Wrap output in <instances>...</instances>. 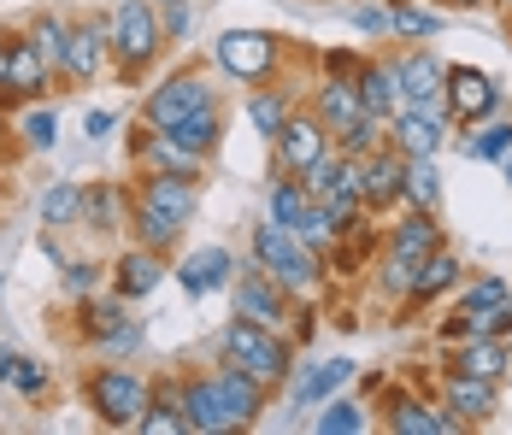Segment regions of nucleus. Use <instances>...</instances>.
Instances as JSON below:
<instances>
[{
  "label": "nucleus",
  "mask_w": 512,
  "mask_h": 435,
  "mask_svg": "<svg viewBox=\"0 0 512 435\" xmlns=\"http://www.w3.org/2000/svg\"><path fill=\"white\" fill-rule=\"evenodd\" d=\"M106 12H71L65 53H59V89H89L112 71V36H106Z\"/></svg>",
  "instance_id": "obj_7"
},
{
  "label": "nucleus",
  "mask_w": 512,
  "mask_h": 435,
  "mask_svg": "<svg viewBox=\"0 0 512 435\" xmlns=\"http://www.w3.org/2000/svg\"><path fill=\"white\" fill-rule=\"evenodd\" d=\"M18 130H24V147H42V153H48L53 147V106H36V100H30V112L18 118Z\"/></svg>",
  "instance_id": "obj_45"
},
{
  "label": "nucleus",
  "mask_w": 512,
  "mask_h": 435,
  "mask_svg": "<svg viewBox=\"0 0 512 435\" xmlns=\"http://www.w3.org/2000/svg\"><path fill=\"white\" fill-rule=\"evenodd\" d=\"M383 430H389V435H460L465 424L448 412V406H430L424 394H418V400H412V394H395V400H389Z\"/></svg>",
  "instance_id": "obj_22"
},
{
  "label": "nucleus",
  "mask_w": 512,
  "mask_h": 435,
  "mask_svg": "<svg viewBox=\"0 0 512 435\" xmlns=\"http://www.w3.org/2000/svg\"><path fill=\"white\" fill-rule=\"evenodd\" d=\"M18 24H24V36L59 65V53H65V30H71V12H59V6H36V12H24Z\"/></svg>",
  "instance_id": "obj_34"
},
{
  "label": "nucleus",
  "mask_w": 512,
  "mask_h": 435,
  "mask_svg": "<svg viewBox=\"0 0 512 435\" xmlns=\"http://www.w3.org/2000/svg\"><path fill=\"white\" fill-rule=\"evenodd\" d=\"M124 153H130V171H136V177H201L206 183V159H195L171 130H159V124H148V118L130 124Z\"/></svg>",
  "instance_id": "obj_8"
},
{
  "label": "nucleus",
  "mask_w": 512,
  "mask_h": 435,
  "mask_svg": "<svg viewBox=\"0 0 512 435\" xmlns=\"http://www.w3.org/2000/svg\"><path fill=\"white\" fill-rule=\"evenodd\" d=\"M106 130H112V112H89V118H83V136H89V142H101Z\"/></svg>",
  "instance_id": "obj_48"
},
{
  "label": "nucleus",
  "mask_w": 512,
  "mask_h": 435,
  "mask_svg": "<svg viewBox=\"0 0 512 435\" xmlns=\"http://www.w3.org/2000/svg\"><path fill=\"white\" fill-rule=\"evenodd\" d=\"M177 388H183V412H189V430L195 435L236 430V418H230V406H224V388H218V371H183Z\"/></svg>",
  "instance_id": "obj_16"
},
{
  "label": "nucleus",
  "mask_w": 512,
  "mask_h": 435,
  "mask_svg": "<svg viewBox=\"0 0 512 435\" xmlns=\"http://www.w3.org/2000/svg\"><path fill=\"white\" fill-rule=\"evenodd\" d=\"M171 136L189 147L195 159H218V147H224V100H212V106H201V112H189L183 124H171Z\"/></svg>",
  "instance_id": "obj_28"
},
{
  "label": "nucleus",
  "mask_w": 512,
  "mask_h": 435,
  "mask_svg": "<svg viewBox=\"0 0 512 435\" xmlns=\"http://www.w3.org/2000/svg\"><path fill=\"white\" fill-rule=\"evenodd\" d=\"M460 259L448 253V247H436L430 259H424V271H418V289H412V300H407V312L412 306H424V300H436V294H448V289H460Z\"/></svg>",
  "instance_id": "obj_33"
},
{
  "label": "nucleus",
  "mask_w": 512,
  "mask_h": 435,
  "mask_svg": "<svg viewBox=\"0 0 512 435\" xmlns=\"http://www.w3.org/2000/svg\"><path fill=\"white\" fill-rule=\"evenodd\" d=\"M312 106H318V118L330 124V142H336L342 130H354L359 118H371V112H365V100H359V89H354V83H342V77H324V83H318V95H312Z\"/></svg>",
  "instance_id": "obj_26"
},
{
  "label": "nucleus",
  "mask_w": 512,
  "mask_h": 435,
  "mask_svg": "<svg viewBox=\"0 0 512 435\" xmlns=\"http://www.w3.org/2000/svg\"><path fill=\"white\" fill-rule=\"evenodd\" d=\"M201 177H136L130 183V200H142V206H154L165 218H177V224H195V206H201Z\"/></svg>",
  "instance_id": "obj_19"
},
{
  "label": "nucleus",
  "mask_w": 512,
  "mask_h": 435,
  "mask_svg": "<svg viewBox=\"0 0 512 435\" xmlns=\"http://www.w3.org/2000/svg\"><path fill=\"white\" fill-rule=\"evenodd\" d=\"M136 347H142V318H124V324H118V330L95 347V359H130Z\"/></svg>",
  "instance_id": "obj_44"
},
{
  "label": "nucleus",
  "mask_w": 512,
  "mask_h": 435,
  "mask_svg": "<svg viewBox=\"0 0 512 435\" xmlns=\"http://www.w3.org/2000/svg\"><path fill=\"white\" fill-rule=\"evenodd\" d=\"M0 383H6V388H18L24 400H48V394H53L48 365L24 359V353H12V347H0Z\"/></svg>",
  "instance_id": "obj_32"
},
{
  "label": "nucleus",
  "mask_w": 512,
  "mask_h": 435,
  "mask_svg": "<svg viewBox=\"0 0 512 435\" xmlns=\"http://www.w3.org/2000/svg\"><path fill=\"white\" fill-rule=\"evenodd\" d=\"M389 71H395V83H401V106H430V112H448V65L436 59L430 48H401L389 53Z\"/></svg>",
  "instance_id": "obj_12"
},
{
  "label": "nucleus",
  "mask_w": 512,
  "mask_h": 435,
  "mask_svg": "<svg viewBox=\"0 0 512 435\" xmlns=\"http://www.w3.org/2000/svg\"><path fill=\"white\" fill-rule=\"evenodd\" d=\"M418 271H424V259H407V253H389V247H383V265H377V289L395 294V300L407 306L412 289H418Z\"/></svg>",
  "instance_id": "obj_37"
},
{
  "label": "nucleus",
  "mask_w": 512,
  "mask_h": 435,
  "mask_svg": "<svg viewBox=\"0 0 512 435\" xmlns=\"http://www.w3.org/2000/svg\"><path fill=\"white\" fill-rule=\"evenodd\" d=\"M183 230H189V224H177V218H165L154 206L130 200V242L154 247V253H177V247H183Z\"/></svg>",
  "instance_id": "obj_30"
},
{
  "label": "nucleus",
  "mask_w": 512,
  "mask_h": 435,
  "mask_svg": "<svg viewBox=\"0 0 512 435\" xmlns=\"http://www.w3.org/2000/svg\"><path fill=\"white\" fill-rule=\"evenodd\" d=\"M442 124H448V112L401 106V112L389 118V147H395V153H407V159H430V153L442 147Z\"/></svg>",
  "instance_id": "obj_21"
},
{
  "label": "nucleus",
  "mask_w": 512,
  "mask_h": 435,
  "mask_svg": "<svg viewBox=\"0 0 512 435\" xmlns=\"http://www.w3.org/2000/svg\"><path fill=\"white\" fill-rule=\"evenodd\" d=\"M512 283L507 277H477V283H460V306L465 312H483V306H507Z\"/></svg>",
  "instance_id": "obj_41"
},
{
  "label": "nucleus",
  "mask_w": 512,
  "mask_h": 435,
  "mask_svg": "<svg viewBox=\"0 0 512 435\" xmlns=\"http://www.w3.org/2000/svg\"><path fill=\"white\" fill-rule=\"evenodd\" d=\"M401 177H407V153H395V147H371L365 159H359V194H365V212H389V206H401Z\"/></svg>",
  "instance_id": "obj_18"
},
{
  "label": "nucleus",
  "mask_w": 512,
  "mask_h": 435,
  "mask_svg": "<svg viewBox=\"0 0 512 435\" xmlns=\"http://www.w3.org/2000/svg\"><path fill=\"white\" fill-rule=\"evenodd\" d=\"M254 259L289 294H312L318 283H324V259H318V253H312L289 224H271V218H265V224L254 230Z\"/></svg>",
  "instance_id": "obj_5"
},
{
  "label": "nucleus",
  "mask_w": 512,
  "mask_h": 435,
  "mask_svg": "<svg viewBox=\"0 0 512 435\" xmlns=\"http://www.w3.org/2000/svg\"><path fill=\"white\" fill-rule=\"evenodd\" d=\"M218 100V83H212V59H189V65H177L165 83H154L148 95H142V118L159 124V130H171V124H183L189 112H201Z\"/></svg>",
  "instance_id": "obj_6"
},
{
  "label": "nucleus",
  "mask_w": 512,
  "mask_h": 435,
  "mask_svg": "<svg viewBox=\"0 0 512 435\" xmlns=\"http://www.w3.org/2000/svg\"><path fill=\"white\" fill-rule=\"evenodd\" d=\"M183 294H212V289H230V277H236V253L230 247H201V253H189L183 259Z\"/></svg>",
  "instance_id": "obj_25"
},
{
  "label": "nucleus",
  "mask_w": 512,
  "mask_h": 435,
  "mask_svg": "<svg viewBox=\"0 0 512 435\" xmlns=\"http://www.w3.org/2000/svg\"><path fill=\"white\" fill-rule=\"evenodd\" d=\"M218 388H224V406H230L236 430H254L259 412H265V394H271V383H259L254 371H242L236 359H218Z\"/></svg>",
  "instance_id": "obj_23"
},
{
  "label": "nucleus",
  "mask_w": 512,
  "mask_h": 435,
  "mask_svg": "<svg viewBox=\"0 0 512 435\" xmlns=\"http://www.w3.org/2000/svg\"><path fill=\"white\" fill-rule=\"evenodd\" d=\"M106 36H112V77L118 83H148L159 71V59L171 48V36H165V24H159V6L154 0H118L112 12H106Z\"/></svg>",
  "instance_id": "obj_1"
},
{
  "label": "nucleus",
  "mask_w": 512,
  "mask_h": 435,
  "mask_svg": "<svg viewBox=\"0 0 512 435\" xmlns=\"http://www.w3.org/2000/svg\"><path fill=\"white\" fill-rule=\"evenodd\" d=\"M77 394H83V406L101 430H142L154 383L142 371H130L124 359H95V365L77 371Z\"/></svg>",
  "instance_id": "obj_2"
},
{
  "label": "nucleus",
  "mask_w": 512,
  "mask_h": 435,
  "mask_svg": "<svg viewBox=\"0 0 512 435\" xmlns=\"http://www.w3.org/2000/svg\"><path fill=\"white\" fill-rule=\"evenodd\" d=\"M442 6H454V12H477V6H489V0H442Z\"/></svg>",
  "instance_id": "obj_49"
},
{
  "label": "nucleus",
  "mask_w": 512,
  "mask_h": 435,
  "mask_svg": "<svg viewBox=\"0 0 512 435\" xmlns=\"http://www.w3.org/2000/svg\"><path fill=\"white\" fill-rule=\"evenodd\" d=\"M359 53H348V48H336V53H324V77H342V83H354L359 77Z\"/></svg>",
  "instance_id": "obj_47"
},
{
  "label": "nucleus",
  "mask_w": 512,
  "mask_h": 435,
  "mask_svg": "<svg viewBox=\"0 0 512 435\" xmlns=\"http://www.w3.org/2000/svg\"><path fill=\"white\" fill-rule=\"evenodd\" d=\"M442 406L460 418L465 430H483V424L501 418V383L471 377V371H454V365H448V377H442Z\"/></svg>",
  "instance_id": "obj_13"
},
{
  "label": "nucleus",
  "mask_w": 512,
  "mask_h": 435,
  "mask_svg": "<svg viewBox=\"0 0 512 435\" xmlns=\"http://www.w3.org/2000/svg\"><path fill=\"white\" fill-rule=\"evenodd\" d=\"M101 277H106L101 259H71V265H65V294H71V300H83V294L101 289Z\"/></svg>",
  "instance_id": "obj_43"
},
{
  "label": "nucleus",
  "mask_w": 512,
  "mask_h": 435,
  "mask_svg": "<svg viewBox=\"0 0 512 435\" xmlns=\"http://www.w3.org/2000/svg\"><path fill=\"white\" fill-rule=\"evenodd\" d=\"M154 6H177V0H154Z\"/></svg>",
  "instance_id": "obj_52"
},
{
  "label": "nucleus",
  "mask_w": 512,
  "mask_h": 435,
  "mask_svg": "<svg viewBox=\"0 0 512 435\" xmlns=\"http://www.w3.org/2000/svg\"><path fill=\"white\" fill-rule=\"evenodd\" d=\"M230 300H236V312L242 318H254L265 330H283L289 318H295V294L283 289L265 265H236V277H230Z\"/></svg>",
  "instance_id": "obj_10"
},
{
  "label": "nucleus",
  "mask_w": 512,
  "mask_h": 435,
  "mask_svg": "<svg viewBox=\"0 0 512 435\" xmlns=\"http://www.w3.org/2000/svg\"><path fill=\"white\" fill-rule=\"evenodd\" d=\"M359 100H365V112H377V118H395L401 112V83H395V71H389V59H365L354 77Z\"/></svg>",
  "instance_id": "obj_29"
},
{
  "label": "nucleus",
  "mask_w": 512,
  "mask_h": 435,
  "mask_svg": "<svg viewBox=\"0 0 512 435\" xmlns=\"http://www.w3.org/2000/svg\"><path fill=\"white\" fill-rule=\"evenodd\" d=\"M348 377H354V365H348V359H330V365H318V371H307V377H301V388H295V400H301V406H312V400L336 394V388L348 383Z\"/></svg>",
  "instance_id": "obj_39"
},
{
  "label": "nucleus",
  "mask_w": 512,
  "mask_h": 435,
  "mask_svg": "<svg viewBox=\"0 0 512 435\" xmlns=\"http://www.w3.org/2000/svg\"><path fill=\"white\" fill-rule=\"evenodd\" d=\"M165 271H171V253H154V247H142V242H130L112 265H106L112 294H124V300H148V294L165 283Z\"/></svg>",
  "instance_id": "obj_17"
},
{
  "label": "nucleus",
  "mask_w": 512,
  "mask_h": 435,
  "mask_svg": "<svg viewBox=\"0 0 512 435\" xmlns=\"http://www.w3.org/2000/svg\"><path fill=\"white\" fill-rule=\"evenodd\" d=\"M289 112H295V95H289V89H265V83H259L254 95H248V118H254V130L265 136V142L283 130Z\"/></svg>",
  "instance_id": "obj_35"
},
{
  "label": "nucleus",
  "mask_w": 512,
  "mask_h": 435,
  "mask_svg": "<svg viewBox=\"0 0 512 435\" xmlns=\"http://www.w3.org/2000/svg\"><path fill=\"white\" fill-rule=\"evenodd\" d=\"M218 359H236L242 371H254L259 383H271V388L295 371V365H289V359H295V347L283 341V330H265V324L242 318V312L218 330Z\"/></svg>",
  "instance_id": "obj_3"
},
{
  "label": "nucleus",
  "mask_w": 512,
  "mask_h": 435,
  "mask_svg": "<svg viewBox=\"0 0 512 435\" xmlns=\"http://www.w3.org/2000/svg\"><path fill=\"white\" fill-rule=\"evenodd\" d=\"M307 189H301V177H271V224H301L307 218Z\"/></svg>",
  "instance_id": "obj_38"
},
{
  "label": "nucleus",
  "mask_w": 512,
  "mask_h": 435,
  "mask_svg": "<svg viewBox=\"0 0 512 435\" xmlns=\"http://www.w3.org/2000/svg\"><path fill=\"white\" fill-rule=\"evenodd\" d=\"M312 430L318 435H359L365 430V412H359L354 400H330V406L312 418Z\"/></svg>",
  "instance_id": "obj_40"
},
{
  "label": "nucleus",
  "mask_w": 512,
  "mask_h": 435,
  "mask_svg": "<svg viewBox=\"0 0 512 435\" xmlns=\"http://www.w3.org/2000/svg\"><path fill=\"white\" fill-rule=\"evenodd\" d=\"M383 247L389 253H407V259H430L436 247H448L442 242V224H436V212H424V206H407V218L383 236Z\"/></svg>",
  "instance_id": "obj_27"
},
{
  "label": "nucleus",
  "mask_w": 512,
  "mask_h": 435,
  "mask_svg": "<svg viewBox=\"0 0 512 435\" xmlns=\"http://www.w3.org/2000/svg\"><path fill=\"white\" fill-rule=\"evenodd\" d=\"M495 6H501V12H512V0H495Z\"/></svg>",
  "instance_id": "obj_51"
},
{
  "label": "nucleus",
  "mask_w": 512,
  "mask_h": 435,
  "mask_svg": "<svg viewBox=\"0 0 512 435\" xmlns=\"http://www.w3.org/2000/svg\"><path fill=\"white\" fill-rule=\"evenodd\" d=\"M53 89H59V65H53L48 53L24 36V24L12 18V24L0 30V100H42V95H53Z\"/></svg>",
  "instance_id": "obj_4"
},
{
  "label": "nucleus",
  "mask_w": 512,
  "mask_h": 435,
  "mask_svg": "<svg viewBox=\"0 0 512 435\" xmlns=\"http://www.w3.org/2000/svg\"><path fill=\"white\" fill-rule=\"evenodd\" d=\"M401 206H424L436 212L442 206V171L430 159H407V177H401Z\"/></svg>",
  "instance_id": "obj_36"
},
{
  "label": "nucleus",
  "mask_w": 512,
  "mask_h": 435,
  "mask_svg": "<svg viewBox=\"0 0 512 435\" xmlns=\"http://www.w3.org/2000/svg\"><path fill=\"white\" fill-rule=\"evenodd\" d=\"M330 124L318 118V106H295L289 118H283V130L271 136V177H301L312 159H324L330 153Z\"/></svg>",
  "instance_id": "obj_9"
},
{
  "label": "nucleus",
  "mask_w": 512,
  "mask_h": 435,
  "mask_svg": "<svg viewBox=\"0 0 512 435\" xmlns=\"http://www.w3.org/2000/svg\"><path fill=\"white\" fill-rule=\"evenodd\" d=\"M460 147L471 153V159H507L512 153V118L507 124H489L483 136H471V142H460Z\"/></svg>",
  "instance_id": "obj_42"
},
{
  "label": "nucleus",
  "mask_w": 512,
  "mask_h": 435,
  "mask_svg": "<svg viewBox=\"0 0 512 435\" xmlns=\"http://www.w3.org/2000/svg\"><path fill=\"white\" fill-rule=\"evenodd\" d=\"M124 318H130V300H124V294H106V300L101 294H83L77 312H71V324H59V336L71 341V347H83V353H95Z\"/></svg>",
  "instance_id": "obj_14"
},
{
  "label": "nucleus",
  "mask_w": 512,
  "mask_h": 435,
  "mask_svg": "<svg viewBox=\"0 0 512 435\" xmlns=\"http://www.w3.org/2000/svg\"><path fill=\"white\" fill-rule=\"evenodd\" d=\"M442 100H448V118L454 124H483L495 106H501V89L489 83V71H477V65H448V89H442Z\"/></svg>",
  "instance_id": "obj_15"
},
{
  "label": "nucleus",
  "mask_w": 512,
  "mask_h": 435,
  "mask_svg": "<svg viewBox=\"0 0 512 435\" xmlns=\"http://www.w3.org/2000/svg\"><path fill=\"white\" fill-rule=\"evenodd\" d=\"M77 230L95 236V242L124 236V230H130V189H118V183H89V189H83V224H77Z\"/></svg>",
  "instance_id": "obj_20"
},
{
  "label": "nucleus",
  "mask_w": 512,
  "mask_h": 435,
  "mask_svg": "<svg viewBox=\"0 0 512 435\" xmlns=\"http://www.w3.org/2000/svg\"><path fill=\"white\" fill-rule=\"evenodd\" d=\"M501 171H507V189H512V153H507V159H501Z\"/></svg>",
  "instance_id": "obj_50"
},
{
  "label": "nucleus",
  "mask_w": 512,
  "mask_h": 435,
  "mask_svg": "<svg viewBox=\"0 0 512 435\" xmlns=\"http://www.w3.org/2000/svg\"><path fill=\"white\" fill-rule=\"evenodd\" d=\"M277 59H283V42L265 36V30H230L212 48V65H224L236 83H271L277 77Z\"/></svg>",
  "instance_id": "obj_11"
},
{
  "label": "nucleus",
  "mask_w": 512,
  "mask_h": 435,
  "mask_svg": "<svg viewBox=\"0 0 512 435\" xmlns=\"http://www.w3.org/2000/svg\"><path fill=\"white\" fill-rule=\"evenodd\" d=\"M159 24H165L171 48H183V42H189V30H195V12H189V0H177V6H159Z\"/></svg>",
  "instance_id": "obj_46"
},
{
  "label": "nucleus",
  "mask_w": 512,
  "mask_h": 435,
  "mask_svg": "<svg viewBox=\"0 0 512 435\" xmlns=\"http://www.w3.org/2000/svg\"><path fill=\"white\" fill-rule=\"evenodd\" d=\"M454 371L507 383L512 377V336H465L460 347H454Z\"/></svg>",
  "instance_id": "obj_24"
},
{
  "label": "nucleus",
  "mask_w": 512,
  "mask_h": 435,
  "mask_svg": "<svg viewBox=\"0 0 512 435\" xmlns=\"http://www.w3.org/2000/svg\"><path fill=\"white\" fill-rule=\"evenodd\" d=\"M77 224H83V183H48V194H42V230L65 236Z\"/></svg>",
  "instance_id": "obj_31"
}]
</instances>
